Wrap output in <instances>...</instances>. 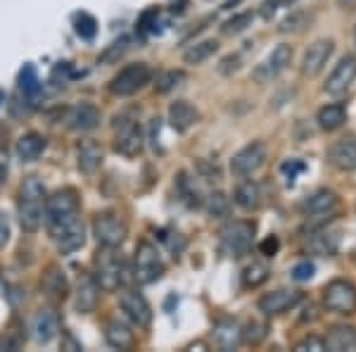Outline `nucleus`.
Wrapping results in <instances>:
<instances>
[{
    "mask_svg": "<svg viewBox=\"0 0 356 352\" xmlns=\"http://www.w3.org/2000/svg\"><path fill=\"white\" fill-rule=\"evenodd\" d=\"M266 279H268V266L261 262H252L242 271V284L247 288H259L261 284H266Z\"/></svg>",
    "mask_w": 356,
    "mask_h": 352,
    "instance_id": "34",
    "label": "nucleus"
},
{
    "mask_svg": "<svg viewBox=\"0 0 356 352\" xmlns=\"http://www.w3.org/2000/svg\"><path fill=\"white\" fill-rule=\"evenodd\" d=\"M161 241L169 245V250L174 253V257H178V255H181L183 250H186V238H183L181 233H174V231H171L169 236H161Z\"/></svg>",
    "mask_w": 356,
    "mask_h": 352,
    "instance_id": "42",
    "label": "nucleus"
},
{
    "mask_svg": "<svg viewBox=\"0 0 356 352\" xmlns=\"http://www.w3.org/2000/svg\"><path fill=\"white\" fill-rule=\"evenodd\" d=\"M240 335H242V343H247V345H261L264 340H266V335H268V326L266 324H261V322H247L245 326L240 329Z\"/></svg>",
    "mask_w": 356,
    "mask_h": 352,
    "instance_id": "33",
    "label": "nucleus"
},
{
    "mask_svg": "<svg viewBox=\"0 0 356 352\" xmlns=\"http://www.w3.org/2000/svg\"><path fill=\"white\" fill-rule=\"evenodd\" d=\"M19 86L24 90L26 95H36L39 93V74H36V69L31 65H26L24 69L19 72Z\"/></svg>",
    "mask_w": 356,
    "mask_h": 352,
    "instance_id": "36",
    "label": "nucleus"
},
{
    "mask_svg": "<svg viewBox=\"0 0 356 352\" xmlns=\"http://www.w3.org/2000/svg\"><path fill=\"white\" fill-rule=\"evenodd\" d=\"M304 26H306V12L295 10L293 14H288V17L280 22V31H283V34H295V31H301Z\"/></svg>",
    "mask_w": 356,
    "mask_h": 352,
    "instance_id": "37",
    "label": "nucleus"
},
{
    "mask_svg": "<svg viewBox=\"0 0 356 352\" xmlns=\"http://www.w3.org/2000/svg\"><path fill=\"white\" fill-rule=\"evenodd\" d=\"M333 52H335V41H333V39H318V41H314V43H311L304 50V55H301V65H299L301 77L316 79L318 74H321L323 69L328 67Z\"/></svg>",
    "mask_w": 356,
    "mask_h": 352,
    "instance_id": "10",
    "label": "nucleus"
},
{
    "mask_svg": "<svg viewBox=\"0 0 356 352\" xmlns=\"http://www.w3.org/2000/svg\"><path fill=\"white\" fill-rule=\"evenodd\" d=\"M112 129H115V153L123 155V157H138L145 148V133L143 126L138 124L136 110H123L115 115L112 119Z\"/></svg>",
    "mask_w": 356,
    "mask_h": 352,
    "instance_id": "3",
    "label": "nucleus"
},
{
    "mask_svg": "<svg viewBox=\"0 0 356 352\" xmlns=\"http://www.w3.org/2000/svg\"><path fill=\"white\" fill-rule=\"evenodd\" d=\"M354 81H356V57L344 55L335 65V69L330 72L323 90H326L328 95H333V98H344V95L352 90Z\"/></svg>",
    "mask_w": 356,
    "mask_h": 352,
    "instance_id": "12",
    "label": "nucleus"
},
{
    "mask_svg": "<svg viewBox=\"0 0 356 352\" xmlns=\"http://www.w3.org/2000/svg\"><path fill=\"white\" fill-rule=\"evenodd\" d=\"M219 50V43L217 41H199V43L190 46L186 52H183V62L186 65H202V62H207L209 57H214Z\"/></svg>",
    "mask_w": 356,
    "mask_h": 352,
    "instance_id": "30",
    "label": "nucleus"
},
{
    "mask_svg": "<svg viewBox=\"0 0 356 352\" xmlns=\"http://www.w3.org/2000/svg\"><path fill=\"white\" fill-rule=\"evenodd\" d=\"M233 202L240 210H257L261 205V188H259L257 181H242V184L235 186L233 190Z\"/></svg>",
    "mask_w": 356,
    "mask_h": 352,
    "instance_id": "26",
    "label": "nucleus"
},
{
    "mask_svg": "<svg viewBox=\"0 0 356 352\" xmlns=\"http://www.w3.org/2000/svg\"><path fill=\"white\" fill-rule=\"evenodd\" d=\"M278 250H280V241H278L276 236H268L266 241L261 243V253L266 255V257H273V255H276Z\"/></svg>",
    "mask_w": 356,
    "mask_h": 352,
    "instance_id": "48",
    "label": "nucleus"
},
{
    "mask_svg": "<svg viewBox=\"0 0 356 352\" xmlns=\"http://www.w3.org/2000/svg\"><path fill=\"white\" fill-rule=\"evenodd\" d=\"M5 181H8V155L0 153V188L5 186Z\"/></svg>",
    "mask_w": 356,
    "mask_h": 352,
    "instance_id": "49",
    "label": "nucleus"
},
{
    "mask_svg": "<svg viewBox=\"0 0 356 352\" xmlns=\"http://www.w3.org/2000/svg\"><path fill=\"white\" fill-rule=\"evenodd\" d=\"M323 340H326V348L333 352L356 350V329L354 326H333Z\"/></svg>",
    "mask_w": 356,
    "mask_h": 352,
    "instance_id": "27",
    "label": "nucleus"
},
{
    "mask_svg": "<svg viewBox=\"0 0 356 352\" xmlns=\"http://www.w3.org/2000/svg\"><path fill=\"white\" fill-rule=\"evenodd\" d=\"M77 164L83 174H95L102 167V148L93 138H86V141H79L77 146Z\"/></svg>",
    "mask_w": 356,
    "mask_h": 352,
    "instance_id": "22",
    "label": "nucleus"
},
{
    "mask_svg": "<svg viewBox=\"0 0 356 352\" xmlns=\"http://www.w3.org/2000/svg\"><path fill=\"white\" fill-rule=\"evenodd\" d=\"M266 146H264L261 141H252L250 146H245L242 150H237L233 155V159H230V172L235 176H252L255 172L264 167V162H266Z\"/></svg>",
    "mask_w": 356,
    "mask_h": 352,
    "instance_id": "11",
    "label": "nucleus"
},
{
    "mask_svg": "<svg viewBox=\"0 0 356 352\" xmlns=\"http://www.w3.org/2000/svg\"><path fill=\"white\" fill-rule=\"evenodd\" d=\"M301 302V293L299 291H290V288H278V291L266 293L264 297H259L257 307L261 314L266 317H278V314L288 312V309L297 307Z\"/></svg>",
    "mask_w": 356,
    "mask_h": 352,
    "instance_id": "15",
    "label": "nucleus"
},
{
    "mask_svg": "<svg viewBox=\"0 0 356 352\" xmlns=\"http://www.w3.org/2000/svg\"><path fill=\"white\" fill-rule=\"evenodd\" d=\"M105 340L107 345L115 350H131L133 345H136V333H133L128 324L119 322V319H112L105 329Z\"/></svg>",
    "mask_w": 356,
    "mask_h": 352,
    "instance_id": "23",
    "label": "nucleus"
},
{
    "mask_svg": "<svg viewBox=\"0 0 356 352\" xmlns=\"http://www.w3.org/2000/svg\"><path fill=\"white\" fill-rule=\"evenodd\" d=\"M235 3H240V0H228V3H226V8H233Z\"/></svg>",
    "mask_w": 356,
    "mask_h": 352,
    "instance_id": "52",
    "label": "nucleus"
},
{
    "mask_svg": "<svg viewBox=\"0 0 356 352\" xmlns=\"http://www.w3.org/2000/svg\"><path fill=\"white\" fill-rule=\"evenodd\" d=\"M252 22H255V14H252V12H240V14L230 17L228 22L221 26V34H224V36H237V34H242L247 26H252Z\"/></svg>",
    "mask_w": 356,
    "mask_h": 352,
    "instance_id": "35",
    "label": "nucleus"
},
{
    "mask_svg": "<svg viewBox=\"0 0 356 352\" xmlns=\"http://www.w3.org/2000/svg\"><path fill=\"white\" fill-rule=\"evenodd\" d=\"M328 162L339 172H356V133H344L328 148Z\"/></svg>",
    "mask_w": 356,
    "mask_h": 352,
    "instance_id": "16",
    "label": "nucleus"
},
{
    "mask_svg": "<svg viewBox=\"0 0 356 352\" xmlns=\"http://www.w3.org/2000/svg\"><path fill=\"white\" fill-rule=\"evenodd\" d=\"M309 350H314V352L326 350V340H323L321 335L311 333V335H304V338L295 345V352H309Z\"/></svg>",
    "mask_w": 356,
    "mask_h": 352,
    "instance_id": "40",
    "label": "nucleus"
},
{
    "mask_svg": "<svg viewBox=\"0 0 356 352\" xmlns=\"http://www.w3.org/2000/svg\"><path fill=\"white\" fill-rule=\"evenodd\" d=\"M197 121H199V110L192 103H188V100H176V103H171L169 124L174 126L176 131L186 133L188 129H192Z\"/></svg>",
    "mask_w": 356,
    "mask_h": 352,
    "instance_id": "20",
    "label": "nucleus"
},
{
    "mask_svg": "<svg viewBox=\"0 0 356 352\" xmlns=\"http://www.w3.org/2000/svg\"><path fill=\"white\" fill-rule=\"evenodd\" d=\"M31 335H34L36 343L48 345L50 340H55L59 324H57V314L52 309H39V312L31 317Z\"/></svg>",
    "mask_w": 356,
    "mask_h": 352,
    "instance_id": "19",
    "label": "nucleus"
},
{
    "mask_svg": "<svg viewBox=\"0 0 356 352\" xmlns=\"http://www.w3.org/2000/svg\"><path fill=\"white\" fill-rule=\"evenodd\" d=\"M43 212H46V186L39 176H26L24 184L19 186L17 198V217L24 231L36 233L43 224Z\"/></svg>",
    "mask_w": 356,
    "mask_h": 352,
    "instance_id": "2",
    "label": "nucleus"
},
{
    "mask_svg": "<svg viewBox=\"0 0 356 352\" xmlns=\"http://www.w3.org/2000/svg\"><path fill=\"white\" fill-rule=\"evenodd\" d=\"M255 231H257L255 224L245 222V219L226 224V226L221 228V243H224L226 253L235 255V257L247 255L252 248V243H255Z\"/></svg>",
    "mask_w": 356,
    "mask_h": 352,
    "instance_id": "9",
    "label": "nucleus"
},
{
    "mask_svg": "<svg viewBox=\"0 0 356 352\" xmlns=\"http://www.w3.org/2000/svg\"><path fill=\"white\" fill-rule=\"evenodd\" d=\"M237 69H240V55H226L219 65V72L224 74V77H230Z\"/></svg>",
    "mask_w": 356,
    "mask_h": 352,
    "instance_id": "44",
    "label": "nucleus"
},
{
    "mask_svg": "<svg viewBox=\"0 0 356 352\" xmlns=\"http://www.w3.org/2000/svg\"><path fill=\"white\" fill-rule=\"evenodd\" d=\"M98 297H100V284L95 281L93 274H86L79 279L77 293H74V309L79 314H90L98 307Z\"/></svg>",
    "mask_w": 356,
    "mask_h": 352,
    "instance_id": "18",
    "label": "nucleus"
},
{
    "mask_svg": "<svg viewBox=\"0 0 356 352\" xmlns=\"http://www.w3.org/2000/svg\"><path fill=\"white\" fill-rule=\"evenodd\" d=\"M204 207H207V215L212 217V219H224V217L230 215V200L226 198V193H221V190L209 193L207 200H204Z\"/></svg>",
    "mask_w": 356,
    "mask_h": 352,
    "instance_id": "31",
    "label": "nucleus"
},
{
    "mask_svg": "<svg viewBox=\"0 0 356 352\" xmlns=\"http://www.w3.org/2000/svg\"><path fill=\"white\" fill-rule=\"evenodd\" d=\"M128 233V226L117 212H100L93 219V236L100 248H119Z\"/></svg>",
    "mask_w": 356,
    "mask_h": 352,
    "instance_id": "8",
    "label": "nucleus"
},
{
    "mask_svg": "<svg viewBox=\"0 0 356 352\" xmlns=\"http://www.w3.org/2000/svg\"><path fill=\"white\" fill-rule=\"evenodd\" d=\"M62 350H81V343H77V340L67 333V335H64V340H62Z\"/></svg>",
    "mask_w": 356,
    "mask_h": 352,
    "instance_id": "51",
    "label": "nucleus"
},
{
    "mask_svg": "<svg viewBox=\"0 0 356 352\" xmlns=\"http://www.w3.org/2000/svg\"><path fill=\"white\" fill-rule=\"evenodd\" d=\"M197 172L202 174L207 181H217L219 176H221V174H219V167H217V164H214V167H212V164H209L207 159H197Z\"/></svg>",
    "mask_w": 356,
    "mask_h": 352,
    "instance_id": "45",
    "label": "nucleus"
},
{
    "mask_svg": "<svg viewBox=\"0 0 356 352\" xmlns=\"http://www.w3.org/2000/svg\"><path fill=\"white\" fill-rule=\"evenodd\" d=\"M301 169H304V164H299V162H285L283 164V172L290 174V179H293L297 172H301Z\"/></svg>",
    "mask_w": 356,
    "mask_h": 352,
    "instance_id": "50",
    "label": "nucleus"
},
{
    "mask_svg": "<svg viewBox=\"0 0 356 352\" xmlns=\"http://www.w3.org/2000/svg\"><path fill=\"white\" fill-rule=\"evenodd\" d=\"M19 348H21V340L17 338V335H10V333L0 335V350L14 352V350H19Z\"/></svg>",
    "mask_w": 356,
    "mask_h": 352,
    "instance_id": "46",
    "label": "nucleus"
},
{
    "mask_svg": "<svg viewBox=\"0 0 356 352\" xmlns=\"http://www.w3.org/2000/svg\"><path fill=\"white\" fill-rule=\"evenodd\" d=\"M311 248L316 250L318 255H335L337 253V238L335 236H316L314 243H311Z\"/></svg>",
    "mask_w": 356,
    "mask_h": 352,
    "instance_id": "39",
    "label": "nucleus"
},
{
    "mask_svg": "<svg viewBox=\"0 0 356 352\" xmlns=\"http://www.w3.org/2000/svg\"><path fill=\"white\" fill-rule=\"evenodd\" d=\"M214 335V345L219 350H235L242 343L240 326H237L235 319H221V322L212 331Z\"/></svg>",
    "mask_w": 356,
    "mask_h": 352,
    "instance_id": "24",
    "label": "nucleus"
},
{
    "mask_svg": "<svg viewBox=\"0 0 356 352\" xmlns=\"http://www.w3.org/2000/svg\"><path fill=\"white\" fill-rule=\"evenodd\" d=\"M67 276H64V271L59 269V266H48V271L43 274V293H46L50 300H59V297H64V293H67Z\"/></svg>",
    "mask_w": 356,
    "mask_h": 352,
    "instance_id": "29",
    "label": "nucleus"
},
{
    "mask_svg": "<svg viewBox=\"0 0 356 352\" xmlns=\"http://www.w3.org/2000/svg\"><path fill=\"white\" fill-rule=\"evenodd\" d=\"M323 307L333 314H356V286L347 279H335L323 288Z\"/></svg>",
    "mask_w": 356,
    "mask_h": 352,
    "instance_id": "7",
    "label": "nucleus"
},
{
    "mask_svg": "<svg viewBox=\"0 0 356 352\" xmlns=\"http://www.w3.org/2000/svg\"><path fill=\"white\" fill-rule=\"evenodd\" d=\"M337 195L333 193V190H316V193H311L309 198H304L301 202V212H304L306 217H328L333 210L337 207Z\"/></svg>",
    "mask_w": 356,
    "mask_h": 352,
    "instance_id": "21",
    "label": "nucleus"
},
{
    "mask_svg": "<svg viewBox=\"0 0 356 352\" xmlns=\"http://www.w3.org/2000/svg\"><path fill=\"white\" fill-rule=\"evenodd\" d=\"M43 222L59 255H74L83 248L86 226L81 219V198L74 188H62L46 198Z\"/></svg>",
    "mask_w": 356,
    "mask_h": 352,
    "instance_id": "1",
    "label": "nucleus"
},
{
    "mask_svg": "<svg viewBox=\"0 0 356 352\" xmlns=\"http://www.w3.org/2000/svg\"><path fill=\"white\" fill-rule=\"evenodd\" d=\"M152 77L155 72L148 62H133V65H126L115 74V79L110 81V90L112 95L128 98V95L138 93L140 88L148 86V84L152 81Z\"/></svg>",
    "mask_w": 356,
    "mask_h": 352,
    "instance_id": "5",
    "label": "nucleus"
},
{
    "mask_svg": "<svg viewBox=\"0 0 356 352\" xmlns=\"http://www.w3.org/2000/svg\"><path fill=\"white\" fill-rule=\"evenodd\" d=\"M126 50H128V39H126V36H121V39L115 41V43H112L105 52H102L100 60H102V62H117L119 57H121Z\"/></svg>",
    "mask_w": 356,
    "mask_h": 352,
    "instance_id": "38",
    "label": "nucleus"
},
{
    "mask_svg": "<svg viewBox=\"0 0 356 352\" xmlns=\"http://www.w3.org/2000/svg\"><path fill=\"white\" fill-rule=\"evenodd\" d=\"M314 271H316V266L309 262V260H304V262H299L293 269V279L295 281H309L311 276H314Z\"/></svg>",
    "mask_w": 356,
    "mask_h": 352,
    "instance_id": "43",
    "label": "nucleus"
},
{
    "mask_svg": "<svg viewBox=\"0 0 356 352\" xmlns=\"http://www.w3.org/2000/svg\"><path fill=\"white\" fill-rule=\"evenodd\" d=\"M119 305H121L123 314L128 317V322L138 329H148L152 324V307L145 300L143 293L138 291H123L119 297Z\"/></svg>",
    "mask_w": 356,
    "mask_h": 352,
    "instance_id": "14",
    "label": "nucleus"
},
{
    "mask_svg": "<svg viewBox=\"0 0 356 352\" xmlns=\"http://www.w3.org/2000/svg\"><path fill=\"white\" fill-rule=\"evenodd\" d=\"M100 119H102V112L95 108L93 103H79L67 110V126L79 133H88L98 129Z\"/></svg>",
    "mask_w": 356,
    "mask_h": 352,
    "instance_id": "17",
    "label": "nucleus"
},
{
    "mask_svg": "<svg viewBox=\"0 0 356 352\" xmlns=\"http://www.w3.org/2000/svg\"><path fill=\"white\" fill-rule=\"evenodd\" d=\"M77 31H79V36H81V39H93V36H95V31H98V29H95V19L93 17H90V14H79V19H77Z\"/></svg>",
    "mask_w": 356,
    "mask_h": 352,
    "instance_id": "41",
    "label": "nucleus"
},
{
    "mask_svg": "<svg viewBox=\"0 0 356 352\" xmlns=\"http://www.w3.org/2000/svg\"><path fill=\"white\" fill-rule=\"evenodd\" d=\"M8 243H10V219H8V215L0 212V250H3Z\"/></svg>",
    "mask_w": 356,
    "mask_h": 352,
    "instance_id": "47",
    "label": "nucleus"
},
{
    "mask_svg": "<svg viewBox=\"0 0 356 352\" xmlns=\"http://www.w3.org/2000/svg\"><path fill=\"white\" fill-rule=\"evenodd\" d=\"M95 281L102 291H119L126 279V260L117 248H102L95 255Z\"/></svg>",
    "mask_w": 356,
    "mask_h": 352,
    "instance_id": "4",
    "label": "nucleus"
},
{
    "mask_svg": "<svg viewBox=\"0 0 356 352\" xmlns=\"http://www.w3.org/2000/svg\"><path fill=\"white\" fill-rule=\"evenodd\" d=\"M46 150V138L41 133H24L17 141V157L21 162H36Z\"/></svg>",
    "mask_w": 356,
    "mask_h": 352,
    "instance_id": "28",
    "label": "nucleus"
},
{
    "mask_svg": "<svg viewBox=\"0 0 356 352\" xmlns=\"http://www.w3.org/2000/svg\"><path fill=\"white\" fill-rule=\"evenodd\" d=\"M3 100H5V93H3V90H0V103H3Z\"/></svg>",
    "mask_w": 356,
    "mask_h": 352,
    "instance_id": "53",
    "label": "nucleus"
},
{
    "mask_svg": "<svg viewBox=\"0 0 356 352\" xmlns=\"http://www.w3.org/2000/svg\"><path fill=\"white\" fill-rule=\"evenodd\" d=\"M354 43H356V26H354Z\"/></svg>",
    "mask_w": 356,
    "mask_h": 352,
    "instance_id": "54",
    "label": "nucleus"
},
{
    "mask_svg": "<svg viewBox=\"0 0 356 352\" xmlns=\"http://www.w3.org/2000/svg\"><path fill=\"white\" fill-rule=\"evenodd\" d=\"M316 121H318V126H321V131H328V133L337 131L339 126L347 121V105H344V103L326 105V108L318 110Z\"/></svg>",
    "mask_w": 356,
    "mask_h": 352,
    "instance_id": "25",
    "label": "nucleus"
},
{
    "mask_svg": "<svg viewBox=\"0 0 356 352\" xmlns=\"http://www.w3.org/2000/svg\"><path fill=\"white\" fill-rule=\"evenodd\" d=\"M131 274H133V279H136V284H140V286L155 284V281H159L161 274H164V262H161L159 250L150 241H143L136 248Z\"/></svg>",
    "mask_w": 356,
    "mask_h": 352,
    "instance_id": "6",
    "label": "nucleus"
},
{
    "mask_svg": "<svg viewBox=\"0 0 356 352\" xmlns=\"http://www.w3.org/2000/svg\"><path fill=\"white\" fill-rule=\"evenodd\" d=\"M293 62V48L288 43H280L271 50V55L266 57V60L261 62V65L255 67V72H252V79H255L257 84H268L273 81L276 77L288 69V65Z\"/></svg>",
    "mask_w": 356,
    "mask_h": 352,
    "instance_id": "13",
    "label": "nucleus"
},
{
    "mask_svg": "<svg viewBox=\"0 0 356 352\" xmlns=\"http://www.w3.org/2000/svg\"><path fill=\"white\" fill-rule=\"evenodd\" d=\"M186 81V72L183 69H169V72H161L155 81V90L157 93H171L174 88H178Z\"/></svg>",
    "mask_w": 356,
    "mask_h": 352,
    "instance_id": "32",
    "label": "nucleus"
}]
</instances>
